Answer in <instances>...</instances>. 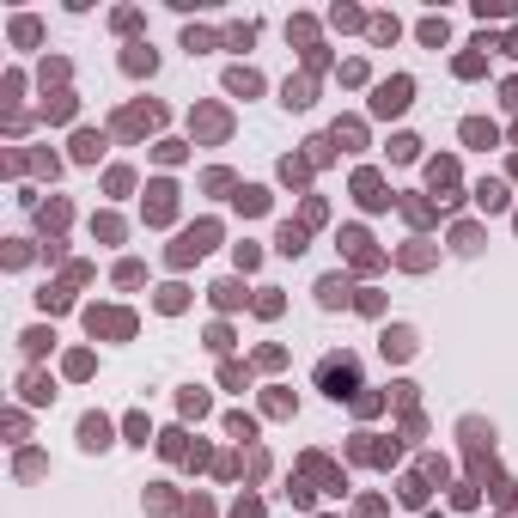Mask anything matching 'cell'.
<instances>
[{
    "label": "cell",
    "mask_w": 518,
    "mask_h": 518,
    "mask_svg": "<svg viewBox=\"0 0 518 518\" xmlns=\"http://www.w3.org/2000/svg\"><path fill=\"white\" fill-rule=\"evenodd\" d=\"M317 378H323V390H330V396H354V384H360V366L342 354V360H323Z\"/></svg>",
    "instance_id": "cell-1"
},
{
    "label": "cell",
    "mask_w": 518,
    "mask_h": 518,
    "mask_svg": "<svg viewBox=\"0 0 518 518\" xmlns=\"http://www.w3.org/2000/svg\"><path fill=\"white\" fill-rule=\"evenodd\" d=\"M402 104H409V79H384L378 98H372V110H378V116H396Z\"/></svg>",
    "instance_id": "cell-2"
},
{
    "label": "cell",
    "mask_w": 518,
    "mask_h": 518,
    "mask_svg": "<svg viewBox=\"0 0 518 518\" xmlns=\"http://www.w3.org/2000/svg\"><path fill=\"white\" fill-rule=\"evenodd\" d=\"M79 439H86L91 451H98V445H110V421H104V415H86V421H79Z\"/></svg>",
    "instance_id": "cell-3"
},
{
    "label": "cell",
    "mask_w": 518,
    "mask_h": 518,
    "mask_svg": "<svg viewBox=\"0 0 518 518\" xmlns=\"http://www.w3.org/2000/svg\"><path fill=\"white\" fill-rule=\"evenodd\" d=\"M311 104V79H287V110H305Z\"/></svg>",
    "instance_id": "cell-4"
},
{
    "label": "cell",
    "mask_w": 518,
    "mask_h": 518,
    "mask_svg": "<svg viewBox=\"0 0 518 518\" xmlns=\"http://www.w3.org/2000/svg\"><path fill=\"white\" fill-rule=\"evenodd\" d=\"M317 293H323V305H342V299H348V281H342V274H330Z\"/></svg>",
    "instance_id": "cell-5"
},
{
    "label": "cell",
    "mask_w": 518,
    "mask_h": 518,
    "mask_svg": "<svg viewBox=\"0 0 518 518\" xmlns=\"http://www.w3.org/2000/svg\"><path fill=\"white\" fill-rule=\"evenodd\" d=\"M409 348H415L409 330H384V354H409Z\"/></svg>",
    "instance_id": "cell-6"
},
{
    "label": "cell",
    "mask_w": 518,
    "mask_h": 518,
    "mask_svg": "<svg viewBox=\"0 0 518 518\" xmlns=\"http://www.w3.org/2000/svg\"><path fill=\"white\" fill-rule=\"evenodd\" d=\"M463 140H475V147H494V128H488V122H463Z\"/></svg>",
    "instance_id": "cell-7"
},
{
    "label": "cell",
    "mask_w": 518,
    "mask_h": 518,
    "mask_svg": "<svg viewBox=\"0 0 518 518\" xmlns=\"http://www.w3.org/2000/svg\"><path fill=\"white\" fill-rule=\"evenodd\" d=\"M226 86H232V91H257V74H250V67H232Z\"/></svg>",
    "instance_id": "cell-8"
},
{
    "label": "cell",
    "mask_w": 518,
    "mask_h": 518,
    "mask_svg": "<svg viewBox=\"0 0 518 518\" xmlns=\"http://www.w3.org/2000/svg\"><path fill=\"white\" fill-rule=\"evenodd\" d=\"M475 196H482V208H506V189H500V183H482Z\"/></svg>",
    "instance_id": "cell-9"
},
{
    "label": "cell",
    "mask_w": 518,
    "mask_h": 518,
    "mask_svg": "<svg viewBox=\"0 0 518 518\" xmlns=\"http://www.w3.org/2000/svg\"><path fill=\"white\" fill-rule=\"evenodd\" d=\"M128 74H152V49H128Z\"/></svg>",
    "instance_id": "cell-10"
},
{
    "label": "cell",
    "mask_w": 518,
    "mask_h": 518,
    "mask_svg": "<svg viewBox=\"0 0 518 518\" xmlns=\"http://www.w3.org/2000/svg\"><path fill=\"white\" fill-rule=\"evenodd\" d=\"M98 147H104L98 135H79V140H74V152H79V159H98Z\"/></svg>",
    "instance_id": "cell-11"
},
{
    "label": "cell",
    "mask_w": 518,
    "mask_h": 518,
    "mask_svg": "<svg viewBox=\"0 0 518 518\" xmlns=\"http://www.w3.org/2000/svg\"><path fill=\"white\" fill-rule=\"evenodd\" d=\"M281 250H305V232L299 226H281Z\"/></svg>",
    "instance_id": "cell-12"
},
{
    "label": "cell",
    "mask_w": 518,
    "mask_h": 518,
    "mask_svg": "<svg viewBox=\"0 0 518 518\" xmlns=\"http://www.w3.org/2000/svg\"><path fill=\"white\" fill-rule=\"evenodd\" d=\"M506 49H512V55H518V30H512V37H506Z\"/></svg>",
    "instance_id": "cell-13"
}]
</instances>
